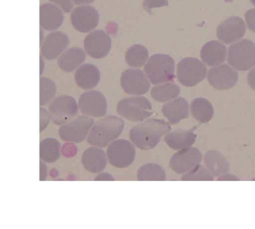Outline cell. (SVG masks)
<instances>
[{
	"label": "cell",
	"mask_w": 255,
	"mask_h": 229,
	"mask_svg": "<svg viewBox=\"0 0 255 229\" xmlns=\"http://www.w3.org/2000/svg\"><path fill=\"white\" fill-rule=\"evenodd\" d=\"M171 131L170 123L163 119H149L132 127L129 138L139 149L149 151L154 149L162 136Z\"/></svg>",
	"instance_id": "cell-1"
},
{
	"label": "cell",
	"mask_w": 255,
	"mask_h": 229,
	"mask_svg": "<svg viewBox=\"0 0 255 229\" xmlns=\"http://www.w3.org/2000/svg\"><path fill=\"white\" fill-rule=\"evenodd\" d=\"M125 123L121 118L106 116L98 120L91 128L88 142L96 147H107L111 142L118 139L123 132Z\"/></svg>",
	"instance_id": "cell-2"
},
{
	"label": "cell",
	"mask_w": 255,
	"mask_h": 229,
	"mask_svg": "<svg viewBox=\"0 0 255 229\" xmlns=\"http://www.w3.org/2000/svg\"><path fill=\"white\" fill-rule=\"evenodd\" d=\"M176 64L167 55H152L144 66V72L152 84L157 85L174 80Z\"/></svg>",
	"instance_id": "cell-3"
},
{
	"label": "cell",
	"mask_w": 255,
	"mask_h": 229,
	"mask_svg": "<svg viewBox=\"0 0 255 229\" xmlns=\"http://www.w3.org/2000/svg\"><path fill=\"white\" fill-rule=\"evenodd\" d=\"M229 65L239 71H246L255 66V44L243 39L231 45L228 53Z\"/></svg>",
	"instance_id": "cell-4"
},
{
	"label": "cell",
	"mask_w": 255,
	"mask_h": 229,
	"mask_svg": "<svg viewBox=\"0 0 255 229\" xmlns=\"http://www.w3.org/2000/svg\"><path fill=\"white\" fill-rule=\"evenodd\" d=\"M117 110L120 116L131 122H142L152 115L149 99L143 96L125 98L118 102Z\"/></svg>",
	"instance_id": "cell-5"
},
{
	"label": "cell",
	"mask_w": 255,
	"mask_h": 229,
	"mask_svg": "<svg viewBox=\"0 0 255 229\" xmlns=\"http://www.w3.org/2000/svg\"><path fill=\"white\" fill-rule=\"evenodd\" d=\"M207 76L206 65L196 58H186L178 64L177 78L187 87L196 86Z\"/></svg>",
	"instance_id": "cell-6"
},
{
	"label": "cell",
	"mask_w": 255,
	"mask_h": 229,
	"mask_svg": "<svg viewBox=\"0 0 255 229\" xmlns=\"http://www.w3.org/2000/svg\"><path fill=\"white\" fill-rule=\"evenodd\" d=\"M93 118L80 116L74 120L64 124L59 129V136L62 140L72 143H80L85 140L94 126Z\"/></svg>",
	"instance_id": "cell-7"
},
{
	"label": "cell",
	"mask_w": 255,
	"mask_h": 229,
	"mask_svg": "<svg viewBox=\"0 0 255 229\" xmlns=\"http://www.w3.org/2000/svg\"><path fill=\"white\" fill-rule=\"evenodd\" d=\"M52 120L55 125L62 126L72 120L78 113L76 100L68 95H61L55 98L48 106Z\"/></svg>",
	"instance_id": "cell-8"
},
{
	"label": "cell",
	"mask_w": 255,
	"mask_h": 229,
	"mask_svg": "<svg viewBox=\"0 0 255 229\" xmlns=\"http://www.w3.org/2000/svg\"><path fill=\"white\" fill-rule=\"evenodd\" d=\"M107 155L112 166L118 168H125L134 161L136 150L129 141L118 139L108 146Z\"/></svg>",
	"instance_id": "cell-9"
},
{
	"label": "cell",
	"mask_w": 255,
	"mask_h": 229,
	"mask_svg": "<svg viewBox=\"0 0 255 229\" xmlns=\"http://www.w3.org/2000/svg\"><path fill=\"white\" fill-rule=\"evenodd\" d=\"M121 85L127 94L141 96L149 92L150 82L143 71L128 69L121 75Z\"/></svg>",
	"instance_id": "cell-10"
},
{
	"label": "cell",
	"mask_w": 255,
	"mask_h": 229,
	"mask_svg": "<svg viewBox=\"0 0 255 229\" xmlns=\"http://www.w3.org/2000/svg\"><path fill=\"white\" fill-rule=\"evenodd\" d=\"M78 106L84 115L90 117H103L108 111L106 98L99 91L85 92L79 98Z\"/></svg>",
	"instance_id": "cell-11"
},
{
	"label": "cell",
	"mask_w": 255,
	"mask_h": 229,
	"mask_svg": "<svg viewBox=\"0 0 255 229\" xmlns=\"http://www.w3.org/2000/svg\"><path fill=\"white\" fill-rule=\"evenodd\" d=\"M99 20L98 10L88 5L76 7L71 14V24L77 31L82 33H88L95 30Z\"/></svg>",
	"instance_id": "cell-12"
},
{
	"label": "cell",
	"mask_w": 255,
	"mask_h": 229,
	"mask_svg": "<svg viewBox=\"0 0 255 229\" xmlns=\"http://www.w3.org/2000/svg\"><path fill=\"white\" fill-rule=\"evenodd\" d=\"M202 154L196 148L189 147L179 150L172 155L169 166L176 173H186L200 164Z\"/></svg>",
	"instance_id": "cell-13"
},
{
	"label": "cell",
	"mask_w": 255,
	"mask_h": 229,
	"mask_svg": "<svg viewBox=\"0 0 255 229\" xmlns=\"http://www.w3.org/2000/svg\"><path fill=\"white\" fill-rule=\"evenodd\" d=\"M84 43L87 54L95 59H101L108 56L112 47L111 37L101 30L88 34Z\"/></svg>",
	"instance_id": "cell-14"
},
{
	"label": "cell",
	"mask_w": 255,
	"mask_h": 229,
	"mask_svg": "<svg viewBox=\"0 0 255 229\" xmlns=\"http://www.w3.org/2000/svg\"><path fill=\"white\" fill-rule=\"evenodd\" d=\"M209 84L219 90H227L237 84L239 75L236 70L228 65H222L211 68L208 73Z\"/></svg>",
	"instance_id": "cell-15"
},
{
	"label": "cell",
	"mask_w": 255,
	"mask_h": 229,
	"mask_svg": "<svg viewBox=\"0 0 255 229\" xmlns=\"http://www.w3.org/2000/svg\"><path fill=\"white\" fill-rule=\"evenodd\" d=\"M246 25L240 17L233 16L224 21L217 28L218 38L226 45L235 43L243 38Z\"/></svg>",
	"instance_id": "cell-16"
},
{
	"label": "cell",
	"mask_w": 255,
	"mask_h": 229,
	"mask_svg": "<svg viewBox=\"0 0 255 229\" xmlns=\"http://www.w3.org/2000/svg\"><path fill=\"white\" fill-rule=\"evenodd\" d=\"M70 40L66 34L53 32L45 38L41 46L42 55L45 59L53 61L57 59L69 45Z\"/></svg>",
	"instance_id": "cell-17"
},
{
	"label": "cell",
	"mask_w": 255,
	"mask_h": 229,
	"mask_svg": "<svg viewBox=\"0 0 255 229\" xmlns=\"http://www.w3.org/2000/svg\"><path fill=\"white\" fill-rule=\"evenodd\" d=\"M62 10L52 3H45L40 6V26L46 31H55L64 22Z\"/></svg>",
	"instance_id": "cell-18"
},
{
	"label": "cell",
	"mask_w": 255,
	"mask_h": 229,
	"mask_svg": "<svg viewBox=\"0 0 255 229\" xmlns=\"http://www.w3.org/2000/svg\"><path fill=\"white\" fill-rule=\"evenodd\" d=\"M200 55L202 61L208 66H219L226 61L227 48L220 41H211L202 47Z\"/></svg>",
	"instance_id": "cell-19"
},
{
	"label": "cell",
	"mask_w": 255,
	"mask_h": 229,
	"mask_svg": "<svg viewBox=\"0 0 255 229\" xmlns=\"http://www.w3.org/2000/svg\"><path fill=\"white\" fill-rule=\"evenodd\" d=\"M162 112L169 120L170 125L179 123L182 119H187L189 115V102L186 99L178 97L162 106Z\"/></svg>",
	"instance_id": "cell-20"
},
{
	"label": "cell",
	"mask_w": 255,
	"mask_h": 229,
	"mask_svg": "<svg viewBox=\"0 0 255 229\" xmlns=\"http://www.w3.org/2000/svg\"><path fill=\"white\" fill-rule=\"evenodd\" d=\"M82 164L90 173H98L106 167L108 160L105 152L100 148L91 147L86 149L82 154Z\"/></svg>",
	"instance_id": "cell-21"
},
{
	"label": "cell",
	"mask_w": 255,
	"mask_h": 229,
	"mask_svg": "<svg viewBox=\"0 0 255 229\" xmlns=\"http://www.w3.org/2000/svg\"><path fill=\"white\" fill-rule=\"evenodd\" d=\"M75 79L77 85L81 89H93L101 80V72L95 65L85 64L77 70Z\"/></svg>",
	"instance_id": "cell-22"
},
{
	"label": "cell",
	"mask_w": 255,
	"mask_h": 229,
	"mask_svg": "<svg viewBox=\"0 0 255 229\" xmlns=\"http://www.w3.org/2000/svg\"><path fill=\"white\" fill-rule=\"evenodd\" d=\"M197 128L196 126L190 130L176 129L165 136V142L173 150L179 151L191 147L196 142V135L194 134V131Z\"/></svg>",
	"instance_id": "cell-23"
},
{
	"label": "cell",
	"mask_w": 255,
	"mask_h": 229,
	"mask_svg": "<svg viewBox=\"0 0 255 229\" xmlns=\"http://www.w3.org/2000/svg\"><path fill=\"white\" fill-rule=\"evenodd\" d=\"M85 59L86 55L82 48H71L59 57L58 65L65 72H73L85 62Z\"/></svg>",
	"instance_id": "cell-24"
},
{
	"label": "cell",
	"mask_w": 255,
	"mask_h": 229,
	"mask_svg": "<svg viewBox=\"0 0 255 229\" xmlns=\"http://www.w3.org/2000/svg\"><path fill=\"white\" fill-rule=\"evenodd\" d=\"M204 161L208 170L214 176L226 174L230 170V165L222 153L217 151L211 150L204 156Z\"/></svg>",
	"instance_id": "cell-25"
},
{
	"label": "cell",
	"mask_w": 255,
	"mask_h": 229,
	"mask_svg": "<svg viewBox=\"0 0 255 229\" xmlns=\"http://www.w3.org/2000/svg\"><path fill=\"white\" fill-rule=\"evenodd\" d=\"M191 113L194 119L201 123H207L212 120L214 109L212 103L205 98H196L192 101Z\"/></svg>",
	"instance_id": "cell-26"
},
{
	"label": "cell",
	"mask_w": 255,
	"mask_h": 229,
	"mask_svg": "<svg viewBox=\"0 0 255 229\" xmlns=\"http://www.w3.org/2000/svg\"><path fill=\"white\" fill-rule=\"evenodd\" d=\"M61 145L57 139L48 138L41 142L39 146L40 159L45 163H53L59 159Z\"/></svg>",
	"instance_id": "cell-27"
},
{
	"label": "cell",
	"mask_w": 255,
	"mask_h": 229,
	"mask_svg": "<svg viewBox=\"0 0 255 229\" xmlns=\"http://www.w3.org/2000/svg\"><path fill=\"white\" fill-rule=\"evenodd\" d=\"M137 179L139 181H164L166 180V172L160 165L146 163L138 170Z\"/></svg>",
	"instance_id": "cell-28"
},
{
	"label": "cell",
	"mask_w": 255,
	"mask_h": 229,
	"mask_svg": "<svg viewBox=\"0 0 255 229\" xmlns=\"http://www.w3.org/2000/svg\"><path fill=\"white\" fill-rule=\"evenodd\" d=\"M180 93V88L172 82H164L151 89V96L159 102H169Z\"/></svg>",
	"instance_id": "cell-29"
},
{
	"label": "cell",
	"mask_w": 255,
	"mask_h": 229,
	"mask_svg": "<svg viewBox=\"0 0 255 229\" xmlns=\"http://www.w3.org/2000/svg\"><path fill=\"white\" fill-rule=\"evenodd\" d=\"M149 51L142 45L131 46L125 54V60L131 68H142L147 63Z\"/></svg>",
	"instance_id": "cell-30"
},
{
	"label": "cell",
	"mask_w": 255,
	"mask_h": 229,
	"mask_svg": "<svg viewBox=\"0 0 255 229\" xmlns=\"http://www.w3.org/2000/svg\"><path fill=\"white\" fill-rule=\"evenodd\" d=\"M55 83L52 79L42 77L40 79V106H45L52 100L56 95Z\"/></svg>",
	"instance_id": "cell-31"
},
{
	"label": "cell",
	"mask_w": 255,
	"mask_h": 229,
	"mask_svg": "<svg viewBox=\"0 0 255 229\" xmlns=\"http://www.w3.org/2000/svg\"><path fill=\"white\" fill-rule=\"evenodd\" d=\"M213 175L206 166L198 165L185 173L182 177L183 181H212Z\"/></svg>",
	"instance_id": "cell-32"
},
{
	"label": "cell",
	"mask_w": 255,
	"mask_h": 229,
	"mask_svg": "<svg viewBox=\"0 0 255 229\" xmlns=\"http://www.w3.org/2000/svg\"><path fill=\"white\" fill-rule=\"evenodd\" d=\"M169 6L168 0H143L142 8L146 10L149 15H152L151 10L159 7Z\"/></svg>",
	"instance_id": "cell-33"
},
{
	"label": "cell",
	"mask_w": 255,
	"mask_h": 229,
	"mask_svg": "<svg viewBox=\"0 0 255 229\" xmlns=\"http://www.w3.org/2000/svg\"><path fill=\"white\" fill-rule=\"evenodd\" d=\"M40 132L45 130L52 119V115L44 108L40 107Z\"/></svg>",
	"instance_id": "cell-34"
},
{
	"label": "cell",
	"mask_w": 255,
	"mask_h": 229,
	"mask_svg": "<svg viewBox=\"0 0 255 229\" xmlns=\"http://www.w3.org/2000/svg\"><path fill=\"white\" fill-rule=\"evenodd\" d=\"M62 8L65 13H69L73 9L74 4L71 0H49Z\"/></svg>",
	"instance_id": "cell-35"
},
{
	"label": "cell",
	"mask_w": 255,
	"mask_h": 229,
	"mask_svg": "<svg viewBox=\"0 0 255 229\" xmlns=\"http://www.w3.org/2000/svg\"><path fill=\"white\" fill-rule=\"evenodd\" d=\"M246 22L249 29L255 32V8H252L246 12Z\"/></svg>",
	"instance_id": "cell-36"
},
{
	"label": "cell",
	"mask_w": 255,
	"mask_h": 229,
	"mask_svg": "<svg viewBox=\"0 0 255 229\" xmlns=\"http://www.w3.org/2000/svg\"><path fill=\"white\" fill-rule=\"evenodd\" d=\"M47 175H48V169L46 165L43 162L40 161V180L43 181L46 180Z\"/></svg>",
	"instance_id": "cell-37"
},
{
	"label": "cell",
	"mask_w": 255,
	"mask_h": 229,
	"mask_svg": "<svg viewBox=\"0 0 255 229\" xmlns=\"http://www.w3.org/2000/svg\"><path fill=\"white\" fill-rule=\"evenodd\" d=\"M248 82L249 86L255 90V68L249 72L248 75Z\"/></svg>",
	"instance_id": "cell-38"
},
{
	"label": "cell",
	"mask_w": 255,
	"mask_h": 229,
	"mask_svg": "<svg viewBox=\"0 0 255 229\" xmlns=\"http://www.w3.org/2000/svg\"><path fill=\"white\" fill-rule=\"evenodd\" d=\"M96 180H115L113 176H111L109 173H101L97 176Z\"/></svg>",
	"instance_id": "cell-39"
},
{
	"label": "cell",
	"mask_w": 255,
	"mask_h": 229,
	"mask_svg": "<svg viewBox=\"0 0 255 229\" xmlns=\"http://www.w3.org/2000/svg\"><path fill=\"white\" fill-rule=\"evenodd\" d=\"M218 180H240L238 178L237 176L230 174H223L220 176Z\"/></svg>",
	"instance_id": "cell-40"
},
{
	"label": "cell",
	"mask_w": 255,
	"mask_h": 229,
	"mask_svg": "<svg viewBox=\"0 0 255 229\" xmlns=\"http://www.w3.org/2000/svg\"><path fill=\"white\" fill-rule=\"evenodd\" d=\"M71 1L76 5H88L95 2V0H71Z\"/></svg>",
	"instance_id": "cell-41"
},
{
	"label": "cell",
	"mask_w": 255,
	"mask_h": 229,
	"mask_svg": "<svg viewBox=\"0 0 255 229\" xmlns=\"http://www.w3.org/2000/svg\"><path fill=\"white\" fill-rule=\"evenodd\" d=\"M42 55L40 56V65H41V71H40V76L42 75V72H43L44 70V61L43 58H42Z\"/></svg>",
	"instance_id": "cell-42"
},
{
	"label": "cell",
	"mask_w": 255,
	"mask_h": 229,
	"mask_svg": "<svg viewBox=\"0 0 255 229\" xmlns=\"http://www.w3.org/2000/svg\"><path fill=\"white\" fill-rule=\"evenodd\" d=\"M40 34H41V39H40V46H42V44H43V31H42V28L40 29Z\"/></svg>",
	"instance_id": "cell-43"
},
{
	"label": "cell",
	"mask_w": 255,
	"mask_h": 229,
	"mask_svg": "<svg viewBox=\"0 0 255 229\" xmlns=\"http://www.w3.org/2000/svg\"><path fill=\"white\" fill-rule=\"evenodd\" d=\"M252 1V4L255 6V0H251Z\"/></svg>",
	"instance_id": "cell-44"
}]
</instances>
